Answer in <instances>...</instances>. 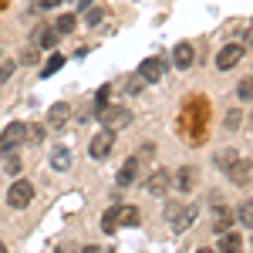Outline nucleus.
I'll use <instances>...</instances> for the list:
<instances>
[{"label": "nucleus", "instance_id": "0eeeda50", "mask_svg": "<svg viewBox=\"0 0 253 253\" xmlns=\"http://www.w3.org/2000/svg\"><path fill=\"white\" fill-rule=\"evenodd\" d=\"M240 58H243V44H226V47L216 54V68H219V71H230V68H236Z\"/></svg>", "mask_w": 253, "mask_h": 253}, {"label": "nucleus", "instance_id": "7ed1b4c3", "mask_svg": "<svg viewBox=\"0 0 253 253\" xmlns=\"http://www.w3.org/2000/svg\"><path fill=\"white\" fill-rule=\"evenodd\" d=\"M31 199H34V186H31L27 179H17V182L7 189V203H10L14 210H24V206H31Z\"/></svg>", "mask_w": 253, "mask_h": 253}, {"label": "nucleus", "instance_id": "6ab92c4d", "mask_svg": "<svg viewBox=\"0 0 253 253\" xmlns=\"http://www.w3.org/2000/svg\"><path fill=\"white\" fill-rule=\"evenodd\" d=\"M24 138H31V142H44V125H24Z\"/></svg>", "mask_w": 253, "mask_h": 253}, {"label": "nucleus", "instance_id": "412c9836", "mask_svg": "<svg viewBox=\"0 0 253 253\" xmlns=\"http://www.w3.org/2000/svg\"><path fill=\"white\" fill-rule=\"evenodd\" d=\"M193 182H196V172H193V169H182V172H179V186H182V189H189Z\"/></svg>", "mask_w": 253, "mask_h": 253}, {"label": "nucleus", "instance_id": "cd10ccee", "mask_svg": "<svg viewBox=\"0 0 253 253\" xmlns=\"http://www.w3.org/2000/svg\"><path fill=\"white\" fill-rule=\"evenodd\" d=\"M61 0H34V10H51V7H58Z\"/></svg>", "mask_w": 253, "mask_h": 253}, {"label": "nucleus", "instance_id": "f03ea898", "mask_svg": "<svg viewBox=\"0 0 253 253\" xmlns=\"http://www.w3.org/2000/svg\"><path fill=\"white\" fill-rule=\"evenodd\" d=\"M98 118H101V128H112V132L132 125V112H128L125 105H105V108L98 112Z\"/></svg>", "mask_w": 253, "mask_h": 253}, {"label": "nucleus", "instance_id": "c85d7f7f", "mask_svg": "<svg viewBox=\"0 0 253 253\" xmlns=\"http://www.w3.org/2000/svg\"><path fill=\"white\" fill-rule=\"evenodd\" d=\"M20 61H24V64H34V61H38V51H34V47H27V51L20 54Z\"/></svg>", "mask_w": 253, "mask_h": 253}, {"label": "nucleus", "instance_id": "a211bd4d", "mask_svg": "<svg viewBox=\"0 0 253 253\" xmlns=\"http://www.w3.org/2000/svg\"><path fill=\"white\" fill-rule=\"evenodd\" d=\"M41 34V47H54V44H58V31H51V27H44V31H38Z\"/></svg>", "mask_w": 253, "mask_h": 253}, {"label": "nucleus", "instance_id": "f8f14e48", "mask_svg": "<svg viewBox=\"0 0 253 253\" xmlns=\"http://www.w3.org/2000/svg\"><path fill=\"white\" fill-rule=\"evenodd\" d=\"M51 169H54V172H68V169H71V152H68L64 145H58V149L51 152Z\"/></svg>", "mask_w": 253, "mask_h": 253}, {"label": "nucleus", "instance_id": "aec40b11", "mask_svg": "<svg viewBox=\"0 0 253 253\" xmlns=\"http://www.w3.org/2000/svg\"><path fill=\"white\" fill-rule=\"evenodd\" d=\"M14 71H17V64H14V61H0V84H3V81L10 78Z\"/></svg>", "mask_w": 253, "mask_h": 253}, {"label": "nucleus", "instance_id": "dca6fc26", "mask_svg": "<svg viewBox=\"0 0 253 253\" xmlns=\"http://www.w3.org/2000/svg\"><path fill=\"white\" fill-rule=\"evenodd\" d=\"M219 250H240V233H226L219 236Z\"/></svg>", "mask_w": 253, "mask_h": 253}, {"label": "nucleus", "instance_id": "1a4fd4ad", "mask_svg": "<svg viewBox=\"0 0 253 253\" xmlns=\"http://www.w3.org/2000/svg\"><path fill=\"white\" fill-rule=\"evenodd\" d=\"M172 64L179 71H186V68L193 64V44H189V41H179L172 47Z\"/></svg>", "mask_w": 253, "mask_h": 253}, {"label": "nucleus", "instance_id": "4be33fe9", "mask_svg": "<svg viewBox=\"0 0 253 253\" xmlns=\"http://www.w3.org/2000/svg\"><path fill=\"white\" fill-rule=\"evenodd\" d=\"M213 230H216V233H223V230H230V216L223 213V210H219V216H216V223H213Z\"/></svg>", "mask_w": 253, "mask_h": 253}, {"label": "nucleus", "instance_id": "f257e3e1", "mask_svg": "<svg viewBox=\"0 0 253 253\" xmlns=\"http://www.w3.org/2000/svg\"><path fill=\"white\" fill-rule=\"evenodd\" d=\"M138 223V210L135 206H122V203H115L108 213L101 216V226L105 230H115V226H135Z\"/></svg>", "mask_w": 253, "mask_h": 253}, {"label": "nucleus", "instance_id": "c756f323", "mask_svg": "<svg viewBox=\"0 0 253 253\" xmlns=\"http://www.w3.org/2000/svg\"><path fill=\"white\" fill-rule=\"evenodd\" d=\"M233 159H236V152H223V156L216 159V162H219V166H230V162H233Z\"/></svg>", "mask_w": 253, "mask_h": 253}, {"label": "nucleus", "instance_id": "6e6552de", "mask_svg": "<svg viewBox=\"0 0 253 253\" xmlns=\"http://www.w3.org/2000/svg\"><path fill=\"white\" fill-rule=\"evenodd\" d=\"M169 219H172L175 230H186V226H193V219H196V206H186V210L169 206Z\"/></svg>", "mask_w": 253, "mask_h": 253}, {"label": "nucleus", "instance_id": "4468645a", "mask_svg": "<svg viewBox=\"0 0 253 253\" xmlns=\"http://www.w3.org/2000/svg\"><path fill=\"white\" fill-rule=\"evenodd\" d=\"M166 189H169V175H166V169H156L149 179V193H166Z\"/></svg>", "mask_w": 253, "mask_h": 253}, {"label": "nucleus", "instance_id": "20e7f679", "mask_svg": "<svg viewBox=\"0 0 253 253\" xmlns=\"http://www.w3.org/2000/svg\"><path fill=\"white\" fill-rule=\"evenodd\" d=\"M112 145H115V132H112V128H101V132L91 138V145H88V156L91 159H108L112 156Z\"/></svg>", "mask_w": 253, "mask_h": 253}, {"label": "nucleus", "instance_id": "9d476101", "mask_svg": "<svg viewBox=\"0 0 253 253\" xmlns=\"http://www.w3.org/2000/svg\"><path fill=\"white\" fill-rule=\"evenodd\" d=\"M230 166H233L230 169V179H233L236 186H247L250 182V159H233Z\"/></svg>", "mask_w": 253, "mask_h": 253}, {"label": "nucleus", "instance_id": "5701e85b", "mask_svg": "<svg viewBox=\"0 0 253 253\" xmlns=\"http://www.w3.org/2000/svg\"><path fill=\"white\" fill-rule=\"evenodd\" d=\"M250 84H253L250 78H243V81H240V88H236V95L243 98V101H250Z\"/></svg>", "mask_w": 253, "mask_h": 253}, {"label": "nucleus", "instance_id": "ddd939ff", "mask_svg": "<svg viewBox=\"0 0 253 253\" xmlns=\"http://www.w3.org/2000/svg\"><path fill=\"white\" fill-rule=\"evenodd\" d=\"M68 115H71V108H68L64 101H58V105H51V112H47V122H51V128H61V125L68 122Z\"/></svg>", "mask_w": 253, "mask_h": 253}, {"label": "nucleus", "instance_id": "39448f33", "mask_svg": "<svg viewBox=\"0 0 253 253\" xmlns=\"http://www.w3.org/2000/svg\"><path fill=\"white\" fill-rule=\"evenodd\" d=\"M20 142H24V122H10V125L0 132V152H3V156L14 152Z\"/></svg>", "mask_w": 253, "mask_h": 253}, {"label": "nucleus", "instance_id": "bb28decb", "mask_svg": "<svg viewBox=\"0 0 253 253\" xmlns=\"http://www.w3.org/2000/svg\"><path fill=\"white\" fill-rule=\"evenodd\" d=\"M7 172H10V175H17V172H20V162H17V156H10V152H7Z\"/></svg>", "mask_w": 253, "mask_h": 253}, {"label": "nucleus", "instance_id": "2eb2a0df", "mask_svg": "<svg viewBox=\"0 0 253 253\" xmlns=\"http://www.w3.org/2000/svg\"><path fill=\"white\" fill-rule=\"evenodd\" d=\"M61 68H64V58H61V54H51V58H47V64L41 68V78H51V75H58Z\"/></svg>", "mask_w": 253, "mask_h": 253}, {"label": "nucleus", "instance_id": "b1692460", "mask_svg": "<svg viewBox=\"0 0 253 253\" xmlns=\"http://www.w3.org/2000/svg\"><path fill=\"white\" fill-rule=\"evenodd\" d=\"M105 105H108V88H101V91L95 95V112H101Z\"/></svg>", "mask_w": 253, "mask_h": 253}, {"label": "nucleus", "instance_id": "393cba45", "mask_svg": "<svg viewBox=\"0 0 253 253\" xmlns=\"http://www.w3.org/2000/svg\"><path fill=\"white\" fill-rule=\"evenodd\" d=\"M240 219L250 226V219H253V203H243V206H240Z\"/></svg>", "mask_w": 253, "mask_h": 253}, {"label": "nucleus", "instance_id": "a878e982", "mask_svg": "<svg viewBox=\"0 0 253 253\" xmlns=\"http://www.w3.org/2000/svg\"><path fill=\"white\" fill-rule=\"evenodd\" d=\"M84 20H88V24L95 27L98 20H101V7H88V14H84Z\"/></svg>", "mask_w": 253, "mask_h": 253}, {"label": "nucleus", "instance_id": "423d86ee", "mask_svg": "<svg viewBox=\"0 0 253 253\" xmlns=\"http://www.w3.org/2000/svg\"><path fill=\"white\" fill-rule=\"evenodd\" d=\"M166 75V58H145L138 64V78L142 81H159Z\"/></svg>", "mask_w": 253, "mask_h": 253}, {"label": "nucleus", "instance_id": "f3484780", "mask_svg": "<svg viewBox=\"0 0 253 253\" xmlns=\"http://www.w3.org/2000/svg\"><path fill=\"white\" fill-rule=\"evenodd\" d=\"M54 31H58V34H71V31H75V14H64V17H58Z\"/></svg>", "mask_w": 253, "mask_h": 253}, {"label": "nucleus", "instance_id": "9b49d317", "mask_svg": "<svg viewBox=\"0 0 253 253\" xmlns=\"http://www.w3.org/2000/svg\"><path fill=\"white\" fill-rule=\"evenodd\" d=\"M138 179V159H125V166L118 169V186H132Z\"/></svg>", "mask_w": 253, "mask_h": 253}]
</instances>
